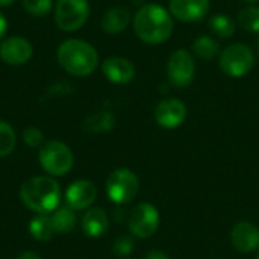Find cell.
I'll use <instances>...</instances> for the list:
<instances>
[{
	"mask_svg": "<svg viewBox=\"0 0 259 259\" xmlns=\"http://www.w3.org/2000/svg\"><path fill=\"white\" fill-rule=\"evenodd\" d=\"M134 32L147 44L165 42L175 29L173 15L158 3H147L141 6L134 15Z\"/></svg>",
	"mask_w": 259,
	"mask_h": 259,
	"instance_id": "cell-1",
	"label": "cell"
},
{
	"mask_svg": "<svg viewBox=\"0 0 259 259\" xmlns=\"http://www.w3.org/2000/svg\"><path fill=\"white\" fill-rule=\"evenodd\" d=\"M58 64L71 76H90L99 64L97 50L83 39H67L58 49Z\"/></svg>",
	"mask_w": 259,
	"mask_h": 259,
	"instance_id": "cell-2",
	"label": "cell"
},
{
	"mask_svg": "<svg viewBox=\"0 0 259 259\" xmlns=\"http://www.w3.org/2000/svg\"><path fill=\"white\" fill-rule=\"evenodd\" d=\"M20 199L29 209L38 214H47L58 208L61 199V188L58 182L52 178H30L21 185Z\"/></svg>",
	"mask_w": 259,
	"mask_h": 259,
	"instance_id": "cell-3",
	"label": "cell"
},
{
	"mask_svg": "<svg viewBox=\"0 0 259 259\" xmlns=\"http://www.w3.org/2000/svg\"><path fill=\"white\" fill-rule=\"evenodd\" d=\"M219 65L225 74L231 77H243L252 71L255 65V53L247 44H231L220 52Z\"/></svg>",
	"mask_w": 259,
	"mask_h": 259,
	"instance_id": "cell-4",
	"label": "cell"
},
{
	"mask_svg": "<svg viewBox=\"0 0 259 259\" xmlns=\"http://www.w3.org/2000/svg\"><path fill=\"white\" fill-rule=\"evenodd\" d=\"M140 190V181L134 171L129 168L114 170L106 181L108 197L118 205H126L132 202Z\"/></svg>",
	"mask_w": 259,
	"mask_h": 259,
	"instance_id": "cell-5",
	"label": "cell"
},
{
	"mask_svg": "<svg viewBox=\"0 0 259 259\" xmlns=\"http://www.w3.org/2000/svg\"><path fill=\"white\" fill-rule=\"evenodd\" d=\"M39 164L49 175L64 176L73 167V153L61 141H47L39 150Z\"/></svg>",
	"mask_w": 259,
	"mask_h": 259,
	"instance_id": "cell-6",
	"label": "cell"
},
{
	"mask_svg": "<svg viewBox=\"0 0 259 259\" xmlns=\"http://www.w3.org/2000/svg\"><path fill=\"white\" fill-rule=\"evenodd\" d=\"M90 17L88 0H58L55 21L61 30L74 32L80 29Z\"/></svg>",
	"mask_w": 259,
	"mask_h": 259,
	"instance_id": "cell-7",
	"label": "cell"
},
{
	"mask_svg": "<svg viewBox=\"0 0 259 259\" xmlns=\"http://www.w3.org/2000/svg\"><path fill=\"white\" fill-rule=\"evenodd\" d=\"M194 76H196L194 56L185 49L175 50L167 61L168 82L176 88H187L193 83Z\"/></svg>",
	"mask_w": 259,
	"mask_h": 259,
	"instance_id": "cell-8",
	"label": "cell"
},
{
	"mask_svg": "<svg viewBox=\"0 0 259 259\" xmlns=\"http://www.w3.org/2000/svg\"><path fill=\"white\" fill-rule=\"evenodd\" d=\"M159 228V212L150 203H140L134 208L129 217V229L134 237L150 238Z\"/></svg>",
	"mask_w": 259,
	"mask_h": 259,
	"instance_id": "cell-9",
	"label": "cell"
},
{
	"mask_svg": "<svg viewBox=\"0 0 259 259\" xmlns=\"http://www.w3.org/2000/svg\"><path fill=\"white\" fill-rule=\"evenodd\" d=\"M187 106L182 100L170 97L158 103L155 109V120L164 129H176L187 118Z\"/></svg>",
	"mask_w": 259,
	"mask_h": 259,
	"instance_id": "cell-10",
	"label": "cell"
},
{
	"mask_svg": "<svg viewBox=\"0 0 259 259\" xmlns=\"http://www.w3.org/2000/svg\"><path fill=\"white\" fill-rule=\"evenodd\" d=\"M209 0H170V14L182 23H196L203 20L209 12Z\"/></svg>",
	"mask_w": 259,
	"mask_h": 259,
	"instance_id": "cell-11",
	"label": "cell"
},
{
	"mask_svg": "<svg viewBox=\"0 0 259 259\" xmlns=\"http://www.w3.org/2000/svg\"><path fill=\"white\" fill-rule=\"evenodd\" d=\"M32 46L21 36H9L0 44V59L9 65L26 64L32 58Z\"/></svg>",
	"mask_w": 259,
	"mask_h": 259,
	"instance_id": "cell-12",
	"label": "cell"
},
{
	"mask_svg": "<svg viewBox=\"0 0 259 259\" xmlns=\"http://www.w3.org/2000/svg\"><path fill=\"white\" fill-rule=\"evenodd\" d=\"M105 77L115 85H126L135 77V65L123 56L106 58L102 64Z\"/></svg>",
	"mask_w": 259,
	"mask_h": 259,
	"instance_id": "cell-13",
	"label": "cell"
},
{
	"mask_svg": "<svg viewBox=\"0 0 259 259\" xmlns=\"http://www.w3.org/2000/svg\"><path fill=\"white\" fill-rule=\"evenodd\" d=\"M96 196H97V190L93 182L76 181L68 187L65 193L67 206H70L73 211L85 209L96 200Z\"/></svg>",
	"mask_w": 259,
	"mask_h": 259,
	"instance_id": "cell-14",
	"label": "cell"
},
{
	"mask_svg": "<svg viewBox=\"0 0 259 259\" xmlns=\"http://www.w3.org/2000/svg\"><path fill=\"white\" fill-rule=\"evenodd\" d=\"M231 240L238 252L249 253L259 247V229L249 222H240L234 226Z\"/></svg>",
	"mask_w": 259,
	"mask_h": 259,
	"instance_id": "cell-15",
	"label": "cell"
},
{
	"mask_svg": "<svg viewBox=\"0 0 259 259\" xmlns=\"http://www.w3.org/2000/svg\"><path fill=\"white\" fill-rule=\"evenodd\" d=\"M131 23V14L126 8L121 6H115V8H109L103 17H102V29L109 33V35H117L126 30V27Z\"/></svg>",
	"mask_w": 259,
	"mask_h": 259,
	"instance_id": "cell-16",
	"label": "cell"
},
{
	"mask_svg": "<svg viewBox=\"0 0 259 259\" xmlns=\"http://www.w3.org/2000/svg\"><path fill=\"white\" fill-rule=\"evenodd\" d=\"M109 228V220L102 208H91L82 219V229L91 238L102 237Z\"/></svg>",
	"mask_w": 259,
	"mask_h": 259,
	"instance_id": "cell-17",
	"label": "cell"
},
{
	"mask_svg": "<svg viewBox=\"0 0 259 259\" xmlns=\"http://www.w3.org/2000/svg\"><path fill=\"white\" fill-rule=\"evenodd\" d=\"M193 52L202 61H212L214 58L220 56V44L214 38L208 35H202L194 39Z\"/></svg>",
	"mask_w": 259,
	"mask_h": 259,
	"instance_id": "cell-18",
	"label": "cell"
},
{
	"mask_svg": "<svg viewBox=\"0 0 259 259\" xmlns=\"http://www.w3.org/2000/svg\"><path fill=\"white\" fill-rule=\"evenodd\" d=\"M114 126H115V117L111 112H106V111L90 115L83 123L85 131L94 132V134L109 132V131L114 129Z\"/></svg>",
	"mask_w": 259,
	"mask_h": 259,
	"instance_id": "cell-19",
	"label": "cell"
},
{
	"mask_svg": "<svg viewBox=\"0 0 259 259\" xmlns=\"http://www.w3.org/2000/svg\"><path fill=\"white\" fill-rule=\"evenodd\" d=\"M50 219H52L53 231L59 232V234L70 232L74 228V225H76V215H74V211L70 206L56 208Z\"/></svg>",
	"mask_w": 259,
	"mask_h": 259,
	"instance_id": "cell-20",
	"label": "cell"
},
{
	"mask_svg": "<svg viewBox=\"0 0 259 259\" xmlns=\"http://www.w3.org/2000/svg\"><path fill=\"white\" fill-rule=\"evenodd\" d=\"M29 232H30V235L35 240H39V241L50 240L52 238V234L55 232L53 231V226H52V219L49 215H46V214L36 215L35 219L30 220Z\"/></svg>",
	"mask_w": 259,
	"mask_h": 259,
	"instance_id": "cell-21",
	"label": "cell"
},
{
	"mask_svg": "<svg viewBox=\"0 0 259 259\" xmlns=\"http://www.w3.org/2000/svg\"><path fill=\"white\" fill-rule=\"evenodd\" d=\"M209 29L220 38H231L235 33V21L225 14H215L209 20Z\"/></svg>",
	"mask_w": 259,
	"mask_h": 259,
	"instance_id": "cell-22",
	"label": "cell"
},
{
	"mask_svg": "<svg viewBox=\"0 0 259 259\" xmlns=\"http://www.w3.org/2000/svg\"><path fill=\"white\" fill-rule=\"evenodd\" d=\"M238 24L250 33H259L258 6H247V8L241 9L238 14Z\"/></svg>",
	"mask_w": 259,
	"mask_h": 259,
	"instance_id": "cell-23",
	"label": "cell"
},
{
	"mask_svg": "<svg viewBox=\"0 0 259 259\" xmlns=\"http://www.w3.org/2000/svg\"><path fill=\"white\" fill-rule=\"evenodd\" d=\"M15 141L17 138H15V132L12 126L0 120V156L9 155L15 147Z\"/></svg>",
	"mask_w": 259,
	"mask_h": 259,
	"instance_id": "cell-24",
	"label": "cell"
},
{
	"mask_svg": "<svg viewBox=\"0 0 259 259\" xmlns=\"http://www.w3.org/2000/svg\"><path fill=\"white\" fill-rule=\"evenodd\" d=\"M24 9L35 17H42L50 12L52 0H23Z\"/></svg>",
	"mask_w": 259,
	"mask_h": 259,
	"instance_id": "cell-25",
	"label": "cell"
},
{
	"mask_svg": "<svg viewBox=\"0 0 259 259\" xmlns=\"http://www.w3.org/2000/svg\"><path fill=\"white\" fill-rule=\"evenodd\" d=\"M134 250V240L129 235H121L114 243V252L120 256H126Z\"/></svg>",
	"mask_w": 259,
	"mask_h": 259,
	"instance_id": "cell-26",
	"label": "cell"
},
{
	"mask_svg": "<svg viewBox=\"0 0 259 259\" xmlns=\"http://www.w3.org/2000/svg\"><path fill=\"white\" fill-rule=\"evenodd\" d=\"M23 140L29 147H38L44 141V135L38 127H27L23 134Z\"/></svg>",
	"mask_w": 259,
	"mask_h": 259,
	"instance_id": "cell-27",
	"label": "cell"
},
{
	"mask_svg": "<svg viewBox=\"0 0 259 259\" xmlns=\"http://www.w3.org/2000/svg\"><path fill=\"white\" fill-rule=\"evenodd\" d=\"M146 259H170V256L162 250H152L146 255Z\"/></svg>",
	"mask_w": 259,
	"mask_h": 259,
	"instance_id": "cell-28",
	"label": "cell"
},
{
	"mask_svg": "<svg viewBox=\"0 0 259 259\" xmlns=\"http://www.w3.org/2000/svg\"><path fill=\"white\" fill-rule=\"evenodd\" d=\"M6 30H8V23H6V18H5V15L0 12V39L5 36Z\"/></svg>",
	"mask_w": 259,
	"mask_h": 259,
	"instance_id": "cell-29",
	"label": "cell"
},
{
	"mask_svg": "<svg viewBox=\"0 0 259 259\" xmlns=\"http://www.w3.org/2000/svg\"><path fill=\"white\" fill-rule=\"evenodd\" d=\"M18 259H41V256L35 252H24L18 256Z\"/></svg>",
	"mask_w": 259,
	"mask_h": 259,
	"instance_id": "cell-30",
	"label": "cell"
},
{
	"mask_svg": "<svg viewBox=\"0 0 259 259\" xmlns=\"http://www.w3.org/2000/svg\"><path fill=\"white\" fill-rule=\"evenodd\" d=\"M15 0H0V6H9L11 3H14Z\"/></svg>",
	"mask_w": 259,
	"mask_h": 259,
	"instance_id": "cell-31",
	"label": "cell"
},
{
	"mask_svg": "<svg viewBox=\"0 0 259 259\" xmlns=\"http://www.w3.org/2000/svg\"><path fill=\"white\" fill-rule=\"evenodd\" d=\"M243 2H246V3H250V5H255V3H258L259 0H243Z\"/></svg>",
	"mask_w": 259,
	"mask_h": 259,
	"instance_id": "cell-32",
	"label": "cell"
},
{
	"mask_svg": "<svg viewBox=\"0 0 259 259\" xmlns=\"http://www.w3.org/2000/svg\"><path fill=\"white\" fill-rule=\"evenodd\" d=\"M256 259H259V255H258V258H256Z\"/></svg>",
	"mask_w": 259,
	"mask_h": 259,
	"instance_id": "cell-33",
	"label": "cell"
}]
</instances>
